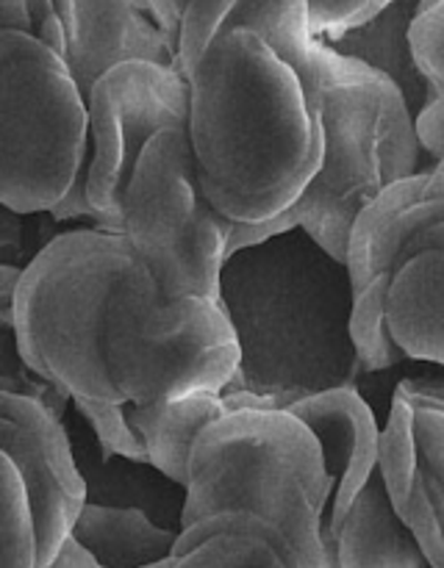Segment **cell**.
<instances>
[{
  "mask_svg": "<svg viewBox=\"0 0 444 568\" xmlns=\"http://www.w3.org/2000/svg\"><path fill=\"white\" fill-rule=\"evenodd\" d=\"M170 568H286L275 549L253 536H214L172 558Z\"/></svg>",
  "mask_w": 444,
  "mask_h": 568,
  "instance_id": "cell-23",
  "label": "cell"
},
{
  "mask_svg": "<svg viewBox=\"0 0 444 568\" xmlns=\"http://www.w3.org/2000/svg\"><path fill=\"white\" fill-rule=\"evenodd\" d=\"M331 477L314 433L289 410H236L205 427L189 460L181 530L228 510L286 536L297 568H322Z\"/></svg>",
  "mask_w": 444,
  "mask_h": 568,
  "instance_id": "cell-4",
  "label": "cell"
},
{
  "mask_svg": "<svg viewBox=\"0 0 444 568\" xmlns=\"http://www.w3.org/2000/svg\"><path fill=\"white\" fill-rule=\"evenodd\" d=\"M300 227L297 214H294V205L286 209L283 214L272 216V220L264 222H231V239H228V258L239 250L248 247H259V244L270 242V239L283 236V233L294 231Z\"/></svg>",
  "mask_w": 444,
  "mask_h": 568,
  "instance_id": "cell-30",
  "label": "cell"
},
{
  "mask_svg": "<svg viewBox=\"0 0 444 568\" xmlns=\"http://www.w3.org/2000/svg\"><path fill=\"white\" fill-rule=\"evenodd\" d=\"M133 3H137L150 20H153V26L164 33L170 48L175 50L178 33H181L183 11H186L189 0H133Z\"/></svg>",
  "mask_w": 444,
  "mask_h": 568,
  "instance_id": "cell-31",
  "label": "cell"
},
{
  "mask_svg": "<svg viewBox=\"0 0 444 568\" xmlns=\"http://www.w3.org/2000/svg\"><path fill=\"white\" fill-rule=\"evenodd\" d=\"M87 194L94 227L122 233V197L144 148L164 131H189L192 87L170 64L125 61L87 94Z\"/></svg>",
  "mask_w": 444,
  "mask_h": 568,
  "instance_id": "cell-9",
  "label": "cell"
},
{
  "mask_svg": "<svg viewBox=\"0 0 444 568\" xmlns=\"http://www.w3.org/2000/svg\"><path fill=\"white\" fill-rule=\"evenodd\" d=\"M377 475H381L394 514H403L420 486V453H416L414 405L400 392L392 394L386 425L381 427Z\"/></svg>",
  "mask_w": 444,
  "mask_h": 568,
  "instance_id": "cell-20",
  "label": "cell"
},
{
  "mask_svg": "<svg viewBox=\"0 0 444 568\" xmlns=\"http://www.w3.org/2000/svg\"><path fill=\"white\" fill-rule=\"evenodd\" d=\"M397 516L403 519V525L411 530L414 541L420 544L427 566L444 568V530H442V525H438V516H436V510H433L431 497H427L422 475H420V486H416L408 508Z\"/></svg>",
  "mask_w": 444,
  "mask_h": 568,
  "instance_id": "cell-28",
  "label": "cell"
},
{
  "mask_svg": "<svg viewBox=\"0 0 444 568\" xmlns=\"http://www.w3.org/2000/svg\"><path fill=\"white\" fill-rule=\"evenodd\" d=\"M236 0H189L175 44V70L189 81L205 50L222 37Z\"/></svg>",
  "mask_w": 444,
  "mask_h": 568,
  "instance_id": "cell-22",
  "label": "cell"
},
{
  "mask_svg": "<svg viewBox=\"0 0 444 568\" xmlns=\"http://www.w3.org/2000/svg\"><path fill=\"white\" fill-rule=\"evenodd\" d=\"M0 566L39 568V536L26 483L9 458L0 455Z\"/></svg>",
  "mask_w": 444,
  "mask_h": 568,
  "instance_id": "cell-21",
  "label": "cell"
},
{
  "mask_svg": "<svg viewBox=\"0 0 444 568\" xmlns=\"http://www.w3.org/2000/svg\"><path fill=\"white\" fill-rule=\"evenodd\" d=\"M416 6H420V0H394L370 26L344 33L342 39L327 44L336 53L364 61V64L375 67L383 75L392 78L400 92H403L408 109L414 111V116L425 105L427 98V78L414 64L408 44V28L411 20H414Z\"/></svg>",
  "mask_w": 444,
  "mask_h": 568,
  "instance_id": "cell-17",
  "label": "cell"
},
{
  "mask_svg": "<svg viewBox=\"0 0 444 568\" xmlns=\"http://www.w3.org/2000/svg\"><path fill=\"white\" fill-rule=\"evenodd\" d=\"M189 144L209 203L231 222L283 214L322 164V128L303 83L255 33L228 31L194 72Z\"/></svg>",
  "mask_w": 444,
  "mask_h": 568,
  "instance_id": "cell-1",
  "label": "cell"
},
{
  "mask_svg": "<svg viewBox=\"0 0 444 568\" xmlns=\"http://www.w3.org/2000/svg\"><path fill=\"white\" fill-rule=\"evenodd\" d=\"M220 305L242 349L228 392L286 410L314 394L355 386L353 283L347 266L303 227L233 253L222 266Z\"/></svg>",
  "mask_w": 444,
  "mask_h": 568,
  "instance_id": "cell-2",
  "label": "cell"
},
{
  "mask_svg": "<svg viewBox=\"0 0 444 568\" xmlns=\"http://www.w3.org/2000/svg\"><path fill=\"white\" fill-rule=\"evenodd\" d=\"M414 433L425 488L444 497V408L414 405Z\"/></svg>",
  "mask_w": 444,
  "mask_h": 568,
  "instance_id": "cell-27",
  "label": "cell"
},
{
  "mask_svg": "<svg viewBox=\"0 0 444 568\" xmlns=\"http://www.w3.org/2000/svg\"><path fill=\"white\" fill-rule=\"evenodd\" d=\"M386 322L405 358L444 366V222L422 227L400 253Z\"/></svg>",
  "mask_w": 444,
  "mask_h": 568,
  "instance_id": "cell-13",
  "label": "cell"
},
{
  "mask_svg": "<svg viewBox=\"0 0 444 568\" xmlns=\"http://www.w3.org/2000/svg\"><path fill=\"white\" fill-rule=\"evenodd\" d=\"M72 538L103 568H150L175 558L178 530H167L139 508L87 503Z\"/></svg>",
  "mask_w": 444,
  "mask_h": 568,
  "instance_id": "cell-16",
  "label": "cell"
},
{
  "mask_svg": "<svg viewBox=\"0 0 444 568\" xmlns=\"http://www.w3.org/2000/svg\"><path fill=\"white\" fill-rule=\"evenodd\" d=\"M48 568H103V566H100L98 560H94L92 555L75 541V538H70V541L64 544V549L56 555V560Z\"/></svg>",
  "mask_w": 444,
  "mask_h": 568,
  "instance_id": "cell-35",
  "label": "cell"
},
{
  "mask_svg": "<svg viewBox=\"0 0 444 568\" xmlns=\"http://www.w3.org/2000/svg\"><path fill=\"white\" fill-rule=\"evenodd\" d=\"M137 255L122 233L72 227L26 264L11 303L17 358L72 403L125 405L105 366L109 305Z\"/></svg>",
  "mask_w": 444,
  "mask_h": 568,
  "instance_id": "cell-5",
  "label": "cell"
},
{
  "mask_svg": "<svg viewBox=\"0 0 444 568\" xmlns=\"http://www.w3.org/2000/svg\"><path fill=\"white\" fill-rule=\"evenodd\" d=\"M170 566H172V558L164 560V564H159V566H150V568H170Z\"/></svg>",
  "mask_w": 444,
  "mask_h": 568,
  "instance_id": "cell-37",
  "label": "cell"
},
{
  "mask_svg": "<svg viewBox=\"0 0 444 568\" xmlns=\"http://www.w3.org/2000/svg\"><path fill=\"white\" fill-rule=\"evenodd\" d=\"M320 75L322 164L294 203L300 227L339 264H347L359 211L392 183L425 170L414 111L389 75L314 44Z\"/></svg>",
  "mask_w": 444,
  "mask_h": 568,
  "instance_id": "cell-3",
  "label": "cell"
},
{
  "mask_svg": "<svg viewBox=\"0 0 444 568\" xmlns=\"http://www.w3.org/2000/svg\"><path fill=\"white\" fill-rule=\"evenodd\" d=\"M394 392L403 394L411 405H431V408H444V375L425 377H405L394 386Z\"/></svg>",
  "mask_w": 444,
  "mask_h": 568,
  "instance_id": "cell-32",
  "label": "cell"
},
{
  "mask_svg": "<svg viewBox=\"0 0 444 568\" xmlns=\"http://www.w3.org/2000/svg\"><path fill=\"white\" fill-rule=\"evenodd\" d=\"M50 220L56 222H67V220H87L94 225V214L92 205H89V194H87V170L81 172V178L75 181V186L67 192V197L50 211Z\"/></svg>",
  "mask_w": 444,
  "mask_h": 568,
  "instance_id": "cell-33",
  "label": "cell"
},
{
  "mask_svg": "<svg viewBox=\"0 0 444 568\" xmlns=\"http://www.w3.org/2000/svg\"><path fill=\"white\" fill-rule=\"evenodd\" d=\"M0 203L50 214L89 164V105L61 55L33 33H0Z\"/></svg>",
  "mask_w": 444,
  "mask_h": 568,
  "instance_id": "cell-7",
  "label": "cell"
},
{
  "mask_svg": "<svg viewBox=\"0 0 444 568\" xmlns=\"http://www.w3.org/2000/svg\"><path fill=\"white\" fill-rule=\"evenodd\" d=\"M416 139H420L425 155H431L433 164L444 161V87L436 81H427L425 105L414 116Z\"/></svg>",
  "mask_w": 444,
  "mask_h": 568,
  "instance_id": "cell-29",
  "label": "cell"
},
{
  "mask_svg": "<svg viewBox=\"0 0 444 568\" xmlns=\"http://www.w3.org/2000/svg\"><path fill=\"white\" fill-rule=\"evenodd\" d=\"M0 455L26 483L37 521L39 568H48L72 538L89 503L61 416L42 399L0 392Z\"/></svg>",
  "mask_w": 444,
  "mask_h": 568,
  "instance_id": "cell-10",
  "label": "cell"
},
{
  "mask_svg": "<svg viewBox=\"0 0 444 568\" xmlns=\"http://www.w3.org/2000/svg\"><path fill=\"white\" fill-rule=\"evenodd\" d=\"M425 194H444V161L433 164L431 170V183H427Z\"/></svg>",
  "mask_w": 444,
  "mask_h": 568,
  "instance_id": "cell-36",
  "label": "cell"
},
{
  "mask_svg": "<svg viewBox=\"0 0 444 568\" xmlns=\"http://www.w3.org/2000/svg\"><path fill=\"white\" fill-rule=\"evenodd\" d=\"M408 44L422 75L444 87V0H420L408 28Z\"/></svg>",
  "mask_w": 444,
  "mask_h": 568,
  "instance_id": "cell-26",
  "label": "cell"
},
{
  "mask_svg": "<svg viewBox=\"0 0 444 568\" xmlns=\"http://www.w3.org/2000/svg\"><path fill=\"white\" fill-rule=\"evenodd\" d=\"M87 425L92 427L98 436L103 458H125L131 464H150L148 447H144L142 436L137 427L131 425L125 405L114 403H75Z\"/></svg>",
  "mask_w": 444,
  "mask_h": 568,
  "instance_id": "cell-24",
  "label": "cell"
},
{
  "mask_svg": "<svg viewBox=\"0 0 444 568\" xmlns=\"http://www.w3.org/2000/svg\"><path fill=\"white\" fill-rule=\"evenodd\" d=\"M103 353L125 405L225 394L242 361L231 320L216 300L164 297L139 261L109 305Z\"/></svg>",
  "mask_w": 444,
  "mask_h": 568,
  "instance_id": "cell-6",
  "label": "cell"
},
{
  "mask_svg": "<svg viewBox=\"0 0 444 568\" xmlns=\"http://www.w3.org/2000/svg\"><path fill=\"white\" fill-rule=\"evenodd\" d=\"M64 28V64L83 94L125 61L175 67V50L133 0H56Z\"/></svg>",
  "mask_w": 444,
  "mask_h": 568,
  "instance_id": "cell-11",
  "label": "cell"
},
{
  "mask_svg": "<svg viewBox=\"0 0 444 568\" xmlns=\"http://www.w3.org/2000/svg\"><path fill=\"white\" fill-rule=\"evenodd\" d=\"M0 22H3V31L31 33L33 26L28 0H0Z\"/></svg>",
  "mask_w": 444,
  "mask_h": 568,
  "instance_id": "cell-34",
  "label": "cell"
},
{
  "mask_svg": "<svg viewBox=\"0 0 444 568\" xmlns=\"http://www.w3.org/2000/svg\"><path fill=\"white\" fill-rule=\"evenodd\" d=\"M394 0H305L309 31L320 42L331 44L344 33L370 26Z\"/></svg>",
  "mask_w": 444,
  "mask_h": 568,
  "instance_id": "cell-25",
  "label": "cell"
},
{
  "mask_svg": "<svg viewBox=\"0 0 444 568\" xmlns=\"http://www.w3.org/2000/svg\"><path fill=\"white\" fill-rule=\"evenodd\" d=\"M392 286V272L372 277L364 288L353 292V311H350V342H353L355 361L361 375H375L400 366L405 358L403 349L392 338L386 322V300Z\"/></svg>",
  "mask_w": 444,
  "mask_h": 568,
  "instance_id": "cell-19",
  "label": "cell"
},
{
  "mask_svg": "<svg viewBox=\"0 0 444 568\" xmlns=\"http://www.w3.org/2000/svg\"><path fill=\"white\" fill-rule=\"evenodd\" d=\"M250 31L294 70L303 83L314 116L320 120L316 100H320V75H316L314 44L316 39L309 31V11L305 0H236L225 22V31Z\"/></svg>",
  "mask_w": 444,
  "mask_h": 568,
  "instance_id": "cell-18",
  "label": "cell"
},
{
  "mask_svg": "<svg viewBox=\"0 0 444 568\" xmlns=\"http://www.w3.org/2000/svg\"><path fill=\"white\" fill-rule=\"evenodd\" d=\"M122 225L164 297L220 303L231 220L203 194L186 131H164L144 148L122 197Z\"/></svg>",
  "mask_w": 444,
  "mask_h": 568,
  "instance_id": "cell-8",
  "label": "cell"
},
{
  "mask_svg": "<svg viewBox=\"0 0 444 568\" xmlns=\"http://www.w3.org/2000/svg\"><path fill=\"white\" fill-rule=\"evenodd\" d=\"M131 425L148 447V458L159 475L181 486H189V460L198 438L205 427L225 419L228 410L222 394H198V397L178 399L159 405H125Z\"/></svg>",
  "mask_w": 444,
  "mask_h": 568,
  "instance_id": "cell-15",
  "label": "cell"
},
{
  "mask_svg": "<svg viewBox=\"0 0 444 568\" xmlns=\"http://www.w3.org/2000/svg\"><path fill=\"white\" fill-rule=\"evenodd\" d=\"M322 568H431L394 514L381 475H372L336 530L322 525Z\"/></svg>",
  "mask_w": 444,
  "mask_h": 568,
  "instance_id": "cell-14",
  "label": "cell"
},
{
  "mask_svg": "<svg viewBox=\"0 0 444 568\" xmlns=\"http://www.w3.org/2000/svg\"><path fill=\"white\" fill-rule=\"evenodd\" d=\"M286 410L297 416L320 442L327 477H331L325 527L336 530L347 516L350 505L377 471L381 427L355 386L314 394V397L289 405Z\"/></svg>",
  "mask_w": 444,
  "mask_h": 568,
  "instance_id": "cell-12",
  "label": "cell"
}]
</instances>
